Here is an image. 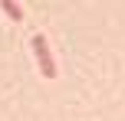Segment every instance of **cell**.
Returning <instances> with one entry per match:
<instances>
[{
  "instance_id": "6da1fadb",
  "label": "cell",
  "mask_w": 125,
  "mask_h": 121,
  "mask_svg": "<svg viewBox=\"0 0 125 121\" xmlns=\"http://www.w3.org/2000/svg\"><path fill=\"white\" fill-rule=\"evenodd\" d=\"M33 49H36V62H40V69H43V75L56 79V62H53V56H50V43H46L43 33H33Z\"/></svg>"
},
{
  "instance_id": "7a4b0ae2",
  "label": "cell",
  "mask_w": 125,
  "mask_h": 121,
  "mask_svg": "<svg viewBox=\"0 0 125 121\" xmlns=\"http://www.w3.org/2000/svg\"><path fill=\"white\" fill-rule=\"evenodd\" d=\"M0 7H3V13H7V16H13V20L23 16V10H20L17 3H10V0H0Z\"/></svg>"
}]
</instances>
